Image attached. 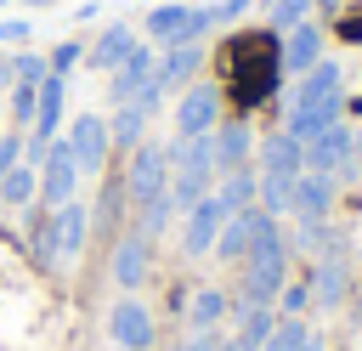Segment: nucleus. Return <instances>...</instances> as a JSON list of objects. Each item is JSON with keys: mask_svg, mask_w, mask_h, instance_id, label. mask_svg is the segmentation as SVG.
<instances>
[{"mask_svg": "<svg viewBox=\"0 0 362 351\" xmlns=\"http://www.w3.org/2000/svg\"><path fill=\"white\" fill-rule=\"evenodd\" d=\"M153 74H158V57H153V45H136L113 74H107V102L119 108V102H136L147 85H153Z\"/></svg>", "mask_w": 362, "mask_h": 351, "instance_id": "nucleus-15", "label": "nucleus"}, {"mask_svg": "<svg viewBox=\"0 0 362 351\" xmlns=\"http://www.w3.org/2000/svg\"><path fill=\"white\" fill-rule=\"evenodd\" d=\"M243 289H238V306H272L288 283V238L283 232H266L243 260Z\"/></svg>", "mask_w": 362, "mask_h": 351, "instance_id": "nucleus-2", "label": "nucleus"}, {"mask_svg": "<svg viewBox=\"0 0 362 351\" xmlns=\"http://www.w3.org/2000/svg\"><path fill=\"white\" fill-rule=\"evenodd\" d=\"M209 142H215V176H226V170H243V164L255 159V130H249V119H243V113L221 119V125L209 130Z\"/></svg>", "mask_w": 362, "mask_h": 351, "instance_id": "nucleus-16", "label": "nucleus"}, {"mask_svg": "<svg viewBox=\"0 0 362 351\" xmlns=\"http://www.w3.org/2000/svg\"><path fill=\"white\" fill-rule=\"evenodd\" d=\"M107 340L119 345V351H147L153 340H158V323H153V311L141 306V300H113V311H107Z\"/></svg>", "mask_w": 362, "mask_h": 351, "instance_id": "nucleus-11", "label": "nucleus"}, {"mask_svg": "<svg viewBox=\"0 0 362 351\" xmlns=\"http://www.w3.org/2000/svg\"><path fill=\"white\" fill-rule=\"evenodd\" d=\"M255 153H260V159H255L260 176H300V170H305V147H300L288 130H272Z\"/></svg>", "mask_w": 362, "mask_h": 351, "instance_id": "nucleus-22", "label": "nucleus"}, {"mask_svg": "<svg viewBox=\"0 0 362 351\" xmlns=\"http://www.w3.org/2000/svg\"><path fill=\"white\" fill-rule=\"evenodd\" d=\"M17 40H28V23H0V45H17Z\"/></svg>", "mask_w": 362, "mask_h": 351, "instance_id": "nucleus-38", "label": "nucleus"}, {"mask_svg": "<svg viewBox=\"0 0 362 351\" xmlns=\"http://www.w3.org/2000/svg\"><path fill=\"white\" fill-rule=\"evenodd\" d=\"M334 192H339V181H334V176L300 170V176H294V204H288V215H294L300 226H311V221H328V209H334Z\"/></svg>", "mask_w": 362, "mask_h": 351, "instance_id": "nucleus-17", "label": "nucleus"}, {"mask_svg": "<svg viewBox=\"0 0 362 351\" xmlns=\"http://www.w3.org/2000/svg\"><path fill=\"white\" fill-rule=\"evenodd\" d=\"M221 221H226V209H221V198L209 192V198H198L192 209H187V221H181V255H209L215 249V238H221Z\"/></svg>", "mask_w": 362, "mask_h": 351, "instance_id": "nucleus-18", "label": "nucleus"}, {"mask_svg": "<svg viewBox=\"0 0 362 351\" xmlns=\"http://www.w3.org/2000/svg\"><path fill=\"white\" fill-rule=\"evenodd\" d=\"M351 153H356V159H362V130H351Z\"/></svg>", "mask_w": 362, "mask_h": 351, "instance_id": "nucleus-40", "label": "nucleus"}, {"mask_svg": "<svg viewBox=\"0 0 362 351\" xmlns=\"http://www.w3.org/2000/svg\"><path fill=\"white\" fill-rule=\"evenodd\" d=\"M266 232H277V215H266L260 204H249V209H232L226 221H221V238H215V260H243Z\"/></svg>", "mask_w": 362, "mask_h": 351, "instance_id": "nucleus-8", "label": "nucleus"}, {"mask_svg": "<svg viewBox=\"0 0 362 351\" xmlns=\"http://www.w3.org/2000/svg\"><path fill=\"white\" fill-rule=\"evenodd\" d=\"M198 68H204V40H181V45H164V51H158V74H153V85L170 96V91L192 85V79H198Z\"/></svg>", "mask_w": 362, "mask_h": 351, "instance_id": "nucleus-19", "label": "nucleus"}, {"mask_svg": "<svg viewBox=\"0 0 362 351\" xmlns=\"http://www.w3.org/2000/svg\"><path fill=\"white\" fill-rule=\"evenodd\" d=\"M34 192H40V170H34V164H11V170L0 176V204H6V209L34 204Z\"/></svg>", "mask_w": 362, "mask_h": 351, "instance_id": "nucleus-25", "label": "nucleus"}, {"mask_svg": "<svg viewBox=\"0 0 362 351\" xmlns=\"http://www.w3.org/2000/svg\"><path fill=\"white\" fill-rule=\"evenodd\" d=\"M277 300H283V317H300V311L311 306V283H283Z\"/></svg>", "mask_w": 362, "mask_h": 351, "instance_id": "nucleus-34", "label": "nucleus"}, {"mask_svg": "<svg viewBox=\"0 0 362 351\" xmlns=\"http://www.w3.org/2000/svg\"><path fill=\"white\" fill-rule=\"evenodd\" d=\"M124 198L130 204H153L158 192H170V147L164 142H141L130 147V164H124Z\"/></svg>", "mask_w": 362, "mask_h": 351, "instance_id": "nucleus-5", "label": "nucleus"}, {"mask_svg": "<svg viewBox=\"0 0 362 351\" xmlns=\"http://www.w3.org/2000/svg\"><path fill=\"white\" fill-rule=\"evenodd\" d=\"M74 187H79V164H74V153H68V142L57 136L51 147H45V164H40V204L45 209H57V204H68L74 198Z\"/></svg>", "mask_w": 362, "mask_h": 351, "instance_id": "nucleus-12", "label": "nucleus"}, {"mask_svg": "<svg viewBox=\"0 0 362 351\" xmlns=\"http://www.w3.org/2000/svg\"><path fill=\"white\" fill-rule=\"evenodd\" d=\"M215 351H243V345H238V340H226V334H221V345H215Z\"/></svg>", "mask_w": 362, "mask_h": 351, "instance_id": "nucleus-39", "label": "nucleus"}, {"mask_svg": "<svg viewBox=\"0 0 362 351\" xmlns=\"http://www.w3.org/2000/svg\"><path fill=\"white\" fill-rule=\"evenodd\" d=\"M305 170L334 176V181H351V176H356V153H351V125H345V119H334L328 130H317V136L305 142Z\"/></svg>", "mask_w": 362, "mask_h": 351, "instance_id": "nucleus-7", "label": "nucleus"}, {"mask_svg": "<svg viewBox=\"0 0 362 351\" xmlns=\"http://www.w3.org/2000/svg\"><path fill=\"white\" fill-rule=\"evenodd\" d=\"M305 17H311V0H266V28L272 34H283V28L305 23Z\"/></svg>", "mask_w": 362, "mask_h": 351, "instance_id": "nucleus-29", "label": "nucleus"}, {"mask_svg": "<svg viewBox=\"0 0 362 351\" xmlns=\"http://www.w3.org/2000/svg\"><path fill=\"white\" fill-rule=\"evenodd\" d=\"M221 85L215 79H192V85H181V96H175V136H209L215 125H221Z\"/></svg>", "mask_w": 362, "mask_h": 351, "instance_id": "nucleus-6", "label": "nucleus"}, {"mask_svg": "<svg viewBox=\"0 0 362 351\" xmlns=\"http://www.w3.org/2000/svg\"><path fill=\"white\" fill-rule=\"evenodd\" d=\"M345 91V68L339 62H317V68H305L300 79H294V96H288V108H317V102H334Z\"/></svg>", "mask_w": 362, "mask_h": 351, "instance_id": "nucleus-21", "label": "nucleus"}, {"mask_svg": "<svg viewBox=\"0 0 362 351\" xmlns=\"http://www.w3.org/2000/svg\"><path fill=\"white\" fill-rule=\"evenodd\" d=\"M300 351H322V340H317V334H311V340H305V345H300Z\"/></svg>", "mask_w": 362, "mask_h": 351, "instance_id": "nucleus-41", "label": "nucleus"}, {"mask_svg": "<svg viewBox=\"0 0 362 351\" xmlns=\"http://www.w3.org/2000/svg\"><path fill=\"white\" fill-rule=\"evenodd\" d=\"M170 221H175V204H170V192H158L153 204H136V226H130V232H141V238L153 243V238L170 232Z\"/></svg>", "mask_w": 362, "mask_h": 351, "instance_id": "nucleus-27", "label": "nucleus"}, {"mask_svg": "<svg viewBox=\"0 0 362 351\" xmlns=\"http://www.w3.org/2000/svg\"><path fill=\"white\" fill-rule=\"evenodd\" d=\"M345 289H351V260H345V243L334 238V243H322V249H317V272H311V300H317L322 311H334V306L345 300Z\"/></svg>", "mask_w": 362, "mask_h": 351, "instance_id": "nucleus-13", "label": "nucleus"}, {"mask_svg": "<svg viewBox=\"0 0 362 351\" xmlns=\"http://www.w3.org/2000/svg\"><path fill=\"white\" fill-rule=\"evenodd\" d=\"M221 317H226V289H198L192 306H187V323L192 328H215Z\"/></svg>", "mask_w": 362, "mask_h": 351, "instance_id": "nucleus-28", "label": "nucleus"}, {"mask_svg": "<svg viewBox=\"0 0 362 351\" xmlns=\"http://www.w3.org/2000/svg\"><path fill=\"white\" fill-rule=\"evenodd\" d=\"M11 164H23V130H6V136H0V176H6Z\"/></svg>", "mask_w": 362, "mask_h": 351, "instance_id": "nucleus-35", "label": "nucleus"}, {"mask_svg": "<svg viewBox=\"0 0 362 351\" xmlns=\"http://www.w3.org/2000/svg\"><path fill=\"white\" fill-rule=\"evenodd\" d=\"M68 153H74V164H79V176H96L102 164H107V153H113V142H107V119L102 113H79L74 125H68Z\"/></svg>", "mask_w": 362, "mask_h": 351, "instance_id": "nucleus-10", "label": "nucleus"}, {"mask_svg": "<svg viewBox=\"0 0 362 351\" xmlns=\"http://www.w3.org/2000/svg\"><path fill=\"white\" fill-rule=\"evenodd\" d=\"M23 6H45V0H23Z\"/></svg>", "mask_w": 362, "mask_h": 351, "instance_id": "nucleus-42", "label": "nucleus"}, {"mask_svg": "<svg viewBox=\"0 0 362 351\" xmlns=\"http://www.w3.org/2000/svg\"><path fill=\"white\" fill-rule=\"evenodd\" d=\"M79 57H85V45H79V40H62V45H57V51H51V57H45V62H51V74H62V79H68V74H74V62H79Z\"/></svg>", "mask_w": 362, "mask_h": 351, "instance_id": "nucleus-33", "label": "nucleus"}, {"mask_svg": "<svg viewBox=\"0 0 362 351\" xmlns=\"http://www.w3.org/2000/svg\"><path fill=\"white\" fill-rule=\"evenodd\" d=\"M85 238H90V209H85L79 198L45 209V221L34 226V249H40L45 266H68V260H79Z\"/></svg>", "mask_w": 362, "mask_h": 351, "instance_id": "nucleus-3", "label": "nucleus"}, {"mask_svg": "<svg viewBox=\"0 0 362 351\" xmlns=\"http://www.w3.org/2000/svg\"><path fill=\"white\" fill-rule=\"evenodd\" d=\"M6 68H11V85H40V79L51 74V62H45L40 51H17Z\"/></svg>", "mask_w": 362, "mask_h": 351, "instance_id": "nucleus-31", "label": "nucleus"}, {"mask_svg": "<svg viewBox=\"0 0 362 351\" xmlns=\"http://www.w3.org/2000/svg\"><path fill=\"white\" fill-rule=\"evenodd\" d=\"M209 192H215V142L209 136H181L170 147V204L192 209Z\"/></svg>", "mask_w": 362, "mask_h": 351, "instance_id": "nucleus-1", "label": "nucleus"}, {"mask_svg": "<svg viewBox=\"0 0 362 351\" xmlns=\"http://www.w3.org/2000/svg\"><path fill=\"white\" fill-rule=\"evenodd\" d=\"M34 96H40V85H11V119H17V130L34 125Z\"/></svg>", "mask_w": 362, "mask_h": 351, "instance_id": "nucleus-32", "label": "nucleus"}, {"mask_svg": "<svg viewBox=\"0 0 362 351\" xmlns=\"http://www.w3.org/2000/svg\"><path fill=\"white\" fill-rule=\"evenodd\" d=\"M147 40L164 51V45H181V40H204L215 28V6H153L141 17Z\"/></svg>", "mask_w": 362, "mask_h": 351, "instance_id": "nucleus-4", "label": "nucleus"}, {"mask_svg": "<svg viewBox=\"0 0 362 351\" xmlns=\"http://www.w3.org/2000/svg\"><path fill=\"white\" fill-rule=\"evenodd\" d=\"M215 345H221V328H192L181 340V351H215Z\"/></svg>", "mask_w": 362, "mask_h": 351, "instance_id": "nucleus-36", "label": "nucleus"}, {"mask_svg": "<svg viewBox=\"0 0 362 351\" xmlns=\"http://www.w3.org/2000/svg\"><path fill=\"white\" fill-rule=\"evenodd\" d=\"M0 209H6V204H0Z\"/></svg>", "mask_w": 362, "mask_h": 351, "instance_id": "nucleus-43", "label": "nucleus"}, {"mask_svg": "<svg viewBox=\"0 0 362 351\" xmlns=\"http://www.w3.org/2000/svg\"><path fill=\"white\" fill-rule=\"evenodd\" d=\"M317 62H322V28H317L311 17L277 34V68H283V74H294V79H300V74H305V68H317Z\"/></svg>", "mask_w": 362, "mask_h": 351, "instance_id": "nucleus-14", "label": "nucleus"}, {"mask_svg": "<svg viewBox=\"0 0 362 351\" xmlns=\"http://www.w3.org/2000/svg\"><path fill=\"white\" fill-rule=\"evenodd\" d=\"M158 102H164V91H158V85H147L136 102H119V108H113V119H107V142H113V147H124V153H130V147H141V142H147V125H153V113H158Z\"/></svg>", "mask_w": 362, "mask_h": 351, "instance_id": "nucleus-9", "label": "nucleus"}, {"mask_svg": "<svg viewBox=\"0 0 362 351\" xmlns=\"http://www.w3.org/2000/svg\"><path fill=\"white\" fill-rule=\"evenodd\" d=\"M255 187H260L255 164H243V170H226V176H215V198H221V209H226V215H232V209H249V204H255Z\"/></svg>", "mask_w": 362, "mask_h": 351, "instance_id": "nucleus-24", "label": "nucleus"}, {"mask_svg": "<svg viewBox=\"0 0 362 351\" xmlns=\"http://www.w3.org/2000/svg\"><path fill=\"white\" fill-rule=\"evenodd\" d=\"M305 340H311V328H305L300 317H277V328L266 334V345H260V351H300Z\"/></svg>", "mask_w": 362, "mask_h": 351, "instance_id": "nucleus-30", "label": "nucleus"}, {"mask_svg": "<svg viewBox=\"0 0 362 351\" xmlns=\"http://www.w3.org/2000/svg\"><path fill=\"white\" fill-rule=\"evenodd\" d=\"M272 328H277V317H272V306H238V334H232V340H238L243 351H260Z\"/></svg>", "mask_w": 362, "mask_h": 351, "instance_id": "nucleus-26", "label": "nucleus"}, {"mask_svg": "<svg viewBox=\"0 0 362 351\" xmlns=\"http://www.w3.org/2000/svg\"><path fill=\"white\" fill-rule=\"evenodd\" d=\"M136 45H141V40H136V28H130V23H107V28L96 34V45L85 51V62H90V68H102V74H113Z\"/></svg>", "mask_w": 362, "mask_h": 351, "instance_id": "nucleus-23", "label": "nucleus"}, {"mask_svg": "<svg viewBox=\"0 0 362 351\" xmlns=\"http://www.w3.org/2000/svg\"><path fill=\"white\" fill-rule=\"evenodd\" d=\"M249 6H255V0H221V6H215V23H238Z\"/></svg>", "mask_w": 362, "mask_h": 351, "instance_id": "nucleus-37", "label": "nucleus"}, {"mask_svg": "<svg viewBox=\"0 0 362 351\" xmlns=\"http://www.w3.org/2000/svg\"><path fill=\"white\" fill-rule=\"evenodd\" d=\"M147 266H153V243H147L141 232H124V238L113 243V255H107V272H113L119 289H141V283H147Z\"/></svg>", "mask_w": 362, "mask_h": 351, "instance_id": "nucleus-20", "label": "nucleus"}, {"mask_svg": "<svg viewBox=\"0 0 362 351\" xmlns=\"http://www.w3.org/2000/svg\"><path fill=\"white\" fill-rule=\"evenodd\" d=\"M0 6H6V0H0Z\"/></svg>", "mask_w": 362, "mask_h": 351, "instance_id": "nucleus-44", "label": "nucleus"}]
</instances>
